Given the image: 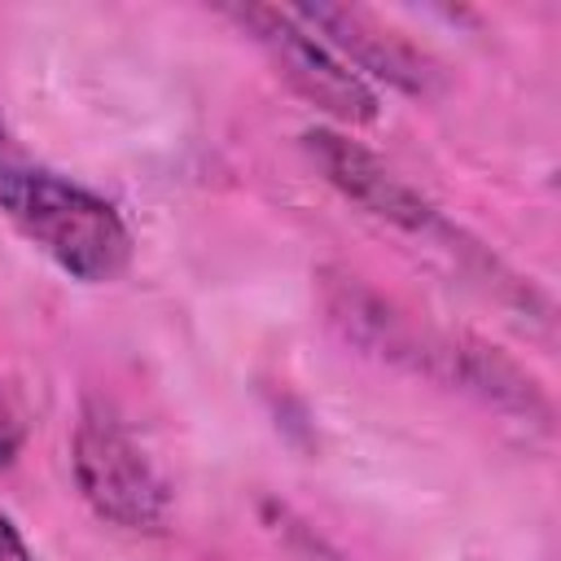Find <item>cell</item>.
Instances as JSON below:
<instances>
[{
  "mask_svg": "<svg viewBox=\"0 0 561 561\" xmlns=\"http://www.w3.org/2000/svg\"><path fill=\"white\" fill-rule=\"evenodd\" d=\"M0 561H31V548L4 508H0Z\"/></svg>",
  "mask_w": 561,
  "mask_h": 561,
  "instance_id": "8",
  "label": "cell"
},
{
  "mask_svg": "<svg viewBox=\"0 0 561 561\" xmlns=\"http://www.w3.org/2000/svg\"><path fill=\"white\" fill-rule=\"evenodd\" d=\"M324 311L342 329L346 342L364 346L368 355H381L399 368L425 373L451 390H465L482 399L486 408H500L508 416L548 425L552 403L539 390L530 373H522L504 351L469 337V333H434L421 329L412 316H403L394 302H386L377 289H368L359 276L324 272Z\"/></svg>",
  "mask_w": 561,
  "mask_h": 561,
  "instance_id": "1",
  "label": "cell"
},
{
  "mask_svg": "<svg viewBox=\"0 0 561 561\" xmlns=\"http://www.w3.org/2000/svg\"><path fill=\"white\" fill-rule=\"evenodd\" d=\"M22 443H26L22 416H18L13 399H9V394H4V386H0V473L18 465V456H22Z\"/></svg>",
  "mask_w": 561,
  "mask_h": 561,
  "instance_id": "7",
  "label": "cell"
},
{
  "mask_svg": "<svg viewBox=\"0 0 561 561\" xmlns=\"http://www.w3.org/2000/svg\"><path fill=\"white\" fill-rule=\"evenodd\" d=\"M0 215L70 280L105 285L131 267L136 241L114 202L35 162L0 123Z\"/></svg>",
  "mask_w": 561,
  "mask_h": 561,
  "instance_id": "2",
  "label": "cell"
},
{
  "mask_svg": "<svg viewBox=\"0 0 561 561\" xmlns=\"http://www.w3.org/2000/svg\"><path fill=\"white\" fill-rule=\"evenodd\" d=\"M302 26H311L359 79H381L399 92H412V96H425L434 83H438V66L416 48L408 44L399 31L381 26L373 13L364 9H351V4H298L294 9Z\"/></svg>",
  "mask_w": 561,
  "mask_h": 561,
  "instance_id": "6",
  "label": "cell"
},
{
  "mask_svg": "<svg viewBox=\"0 0 561 561\" xmlns=\"http://www.w3.org/2000/svg\"><path fill=\"white\" fill-rule=\"evenodd\" d=\"M241 35H250L263 57L276 66V75L311 101L320 114H329L342 127H368L381 114V96L368 79H359L311 26L298 22L294 9L276 4H224L219 9Z\"/></svg>",
  "mask_w": 561,
  "mask_h": 561,
  "instance_id": "4",
  "label": "cell"
},
{
  "mask_svg": "<svg viewBox=\"0 0 561 561\" xmlns=\"http://www.w3.org/2000/svg\"><path fill=\"white\" fill-rule=\"evenodd\" d=\"M302 149L307 158L320 167V175L355 206H364L373 219L381 224H394L412 237H425V241H460V228H451L443 219V210L421 193L412 188L403 175H394L373 149H364L359 140H351L346 131H333V127H311L302 136Z\"/></svg>",
  "mask_w": 561,
  "mask_h": 561,
  "instance_id": "5",
  "label": "cell"
},
{
  "mask_svg": "<svg viewBox=\"0 0 561 561\" xmlns=\"http://www.w3.org/2000/svg\"><path fill=\"white\" fill-rule=\"evenodd\" d=\"M70 465L88 508L131 535H162L171 517V491L149 465L123 416L105 399H88L75 421Z\"/></svg>",
  "mask_w": 561,
  "mask_h": 561,
  "instance_id": "3",
  "label": "cell"
}]
</instances>
